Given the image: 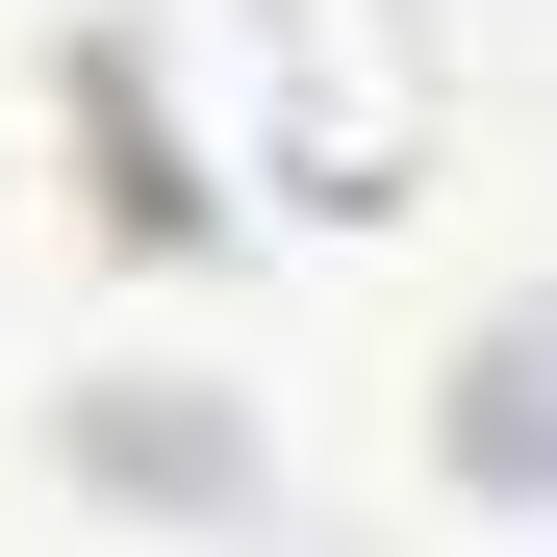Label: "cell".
<instances>
[{"instance_id":"1","label":"cell","mask_w":557,"mask_h":557,"mask_svg":"<svg viewBox=\"0 0 557 557\" xmlns=\"http://www.w3.org/2000/svg\"><path fill=\"white\" fill-rule=\"evenodd\" d=\"M228 152L278 177V228H406L456 152L431 0H228Z\"/></svg>"}]
</instances>
